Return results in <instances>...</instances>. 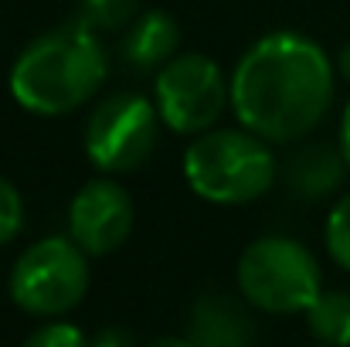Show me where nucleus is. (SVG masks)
I'll return each mask as SVG.
<instances>
[{"mask_svg":"<svg viewBox=\"0 0 350 347\" xmlns=\"http://www.w3.org/2000/svg\"><path fill=\"white\" fill-rule=\"evenodd\" d=\"M334 89V62L313 38L272 31L238 58L232 110L262 140L296 143L327 119Z\"/></svg>","mask_w":350,"mask_h":347,"instance_id":"nucleus-1","label":"nucleus"},{"mask_svg":"<svg viewBox=\"0 0 350 347\" xmlns=\"http://www.w3.org/2000/svg\"><path fill=\"white\" fill-rule=\"evenodd\" d=\"M106 75L109 55L99 31L75 17L24 44L10 65V96L34 116H68L103 89Z\"/></svg>","mask_w":350,"mask_h":347,"instance_id":"nucleus-2","label":"nucleus"},{"mask_svg":"<svg viewBox=\"0 0 350 347\" xmlns=\"http://www.w3.org/2000/svg\"><path fill=\"white\" fill-rule=\"evenodd\" d=\"M272 143L258 133L238 129H204L191 140L184 153L187 188L211 205H248L258 201L275 184Z\"/></svg>","mask_w":350,"mask_h":347,"instance_id":"nucleus-3","label":"nucleus"},{"mask_svg":"<svg viewBox=\"0 0 350 347\" xmlns=\"http://www.w3.org/2000/svg\"><path fill=\"white\" fill-rule=\"evenodd\" d=\"M234 279L245 303L275 317L306 313L323 293V272L317 255L303 242L286 235L255 238L241 252Z\"/></svg>","mask_w":350,"mask_h":347,"instance_id":"nucleus-4","label":"nucleus"},{"mask_svg":"<svg viewBox=\"0 0 350 347\" xmlns=\"http://www.w3.org/2000/svg\"><path fill=\"white\" fill-rule=\"evenodd\" d=\"M89 252L72 235H48L27 245L7 279L10 300L27 317H65L89 293Z\"/></svg>","mask_w":350,"mask_h":347,"instance_id":"nucleus-5","label":"nucleus"},{"mask_svg":"<svg viewBox=\"0 0 350 347\" xmlns=\"http://www.w3.org/2000/svg\"><path fill=\"white\" fill-rule=\"evenodd\" d=\"M153 103L163 126L180 136H198L225 116L232 106V79L221 65L201 51H177L153 79Z\"/></svg>","mask_w":350,"mask_h":347,"instance_id":"nucleus-6","label":"nucleus"},{"mask_svg":"<svg viewBox=\"0 0 350 347\" xmlns=\"http://www.w3.org/2000/svg\"><path fill=\"white\" fill-rule=\"evenodd\" d=\"M160 110L139 92H116L103 99L85 123V157L103 174H129L143 167L160 136Z\"/></svg>","mask_w":350,"mask_h":347,"instance_id":"nucleus-7","label":"nucleus"},{"mask_svg":"<svg viewBox=\"0 0 350 347\" xmlns=\"http://www.w3.org/2000/svg\"><path fill=\"white\" fill-rule=\"evenodd\" d=\"M136 225V208L129 191L109 181H89L75 191L68 205V235L89 252V255H109L129 238Z\"/></svg>","mask_w":350,"mask_h":347,"instance_id":"nucleus-8","label":"nucleus"},{"mask_svg":"<svg viewBox=\"0 0 350 347\" xmlns=\"http://www.w3.org/2000/svg\"><path fill=\"white\" fill-rule=\"evenodd\" d=\"M350 164L337 146L330 143H310L303 150H296L289 160H286V188L303 198V201H320V198H330L334 191H340L344 177H347Z\"/></svg>","mask_w":350,"mask_h":347,"instance_id":"nucleus-9","label":"nucleus"},{"mask_svg":"<svg viewBox=\"0 0 350 347\" xmlns=\"http://www.w3.org/2000/svg\"><path fill=\"white\" fill-rule=\"evenodd\" d=\"M184 337H187V344L201 347H234L248 344L255 337V327L234 300L208 293V296L194 300V307L187 313Z\"/></svg>","mask_w":350,"mask_h":347,"instance_id":"nucleus-10","label":"nucleus"},{"mask_svg":"<svg viewBox=\"0 0 350 347\" xmlns=\"http://www.w3.org/2000/svg\"><path fill=\"white\" fill-rule=\"evenodd\" d=\"M180 48V24L167 10H139L122 38V58L139 72H160Z\"/></svg>","mask_w":350,"mask_h":347,"instance_id":"nucleus-11","label":"nucleus"},{"mask_svg":"<svg viewBox=\"0 0 350 347\" xmlns=\"http://www.w3.org/2000/svg\"><path fill=\"white\" fill-rule=\"evenodd\" d=\"M306 327L323 344H350V293L323 290L313 307L303 313Z\"/></svg>","mask_w":350,"mask_h":347,"instance_id":"nucleus-12","label":"nucleus"},{"mask_svg":"<svg viewBox=\"0 0 350 347\" xmlns=\"http://www.w3.org/2000/svg\"><path fill=\"white\" fill-rule=\"evenodd\" d=\"M79 17L103 31H122L139 17V0H79Z\"/></svg>","mask_w":350,"mask_h":347,"instance_id":"nucleus-13","label":"nucleus"},{"mask_svg":"<svg viewBox=\"0 0 350 347\" xmlns=\"http://www.w3.org/2000/svg\"><path fill=\"white\" fill-rule=\"evenodd\" d=\"M323 242H327V252L330 259L350 272V191L334 205V211L327 215V225H323Z\"/></svg>","mask_w":350,"mask_h":347,"instance_id":"nucleus-14","label":"nucleus"},{"mask_svg":"<svg viewBox=\"0 0 350 347\" xmlns=\"http://www.w3.org/2000/svg\"><path fill=\"white\" fill-rule=\"evenodd\" d=\"M24 229V198L21 191L0 174V248L10 245Z\"/></svg>","mask_w":350,"mask_h":347,"instance_id":"nucleus-15","label":"nucleus"},{"mask_svg":"<svg viewBox=\"0 0 350 347\" xmlns=\"http://www.w3.org/2000/svg\"><path fill=\"white\" fill-rule=\"evenodd\" d=\"M89 341L79 327H72V324H65V320H48V324H41L38 331H31L27 334V344L31 347H82Z\"/></svg>","mask_w":350,"mask_h":347,"instance_id":"nucleus-16","label":"nucleus"},{"mask_svg":"<svg viewBox=\"0 0 350 347\" xmlns=\"http://www.w3.org/2000/svg\"><path fill=\"white\" fill-rule=\"evenodd\" d=\"M89 341L96 347H119V344H133V334L109 327V331H103V334H96V337H89Z\"/></svg>","mask_w":350,"mask_h":347,"instance_id":"nucleus-17","label":"nucleus"},{"mask_svg":"<svg viewBox=\"0 0 350 347\" xmlns=\"http://www.w3.org/2000/svg\"><path fill=\"white\" fill-rule=\"evenodd\" d=\"M340 150H344V157H347V164H350V99H347V106H344V116H340Z\"/></svg>","mask_w":350,"mask_h":347,"instance_id":"nucleus-18","label":"nucleus"},{"mask_svg":"<svg viewBox=\"0 0 350 347\" xmlns=\"http://www.w3.org/2000/svg\"><path fill=\"white\" fill-rule=\"evenodd\" d=\"M337 72H340V79H347L350 82V41L337 51Z\"/></svg>","mask_w":350,"mask_h":347,"instance_id":"nucleus-19","label":"nucleus"}]
</instances>
